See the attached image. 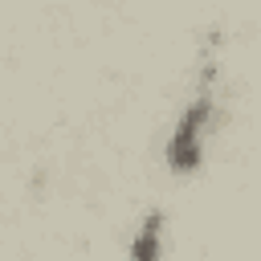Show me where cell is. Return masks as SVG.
I'll use <instances>...</instances> for the list:
<instances>
[{"label": "cell", "mask_w": 261, "mask_h": 261, "mask_svg": "<svg viewBox=\"0 0 261 261\" xmlns=\"http://www.w3.org/2000/svg\"><path fill=\"white\" fill-rule=\"evenodd\" d=\"M159 228H163V216L147 212L135 241H130V261H159Z\"/></svg>", "instance_id": "7a4b0ae2"}, {"label": "cell", "mask_w": 261, "mask_h": 261, "mask_svg": "<svg viewBox=\"0 0 261 261\" xmlns=\"http://www.w3.org/2000/svg\"><path fill=\"white\" fill-rule=\"evenodd\" d=\"M208 114H212V98H204V94L179 114V122H175V130L167 139V167L171 171L188 175V171L200 167V135H204Z\"/></svg>", "instance_id": "6da1fadb"}]
</instances>
